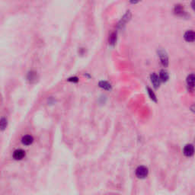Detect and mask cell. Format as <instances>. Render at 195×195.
I'll use <instances>...</instances> for the list:
<instances>
[{"mask_svg": "<svg viewBox=\"0 0 195 195\" xmlns=\"http://www.w3.org/2000/svg\"><path fill=\"white\" fill-rule=\"evenodd\" d=\"M149 174L148 168L146 166H139L136 170V175L138 178H146Z\"/></svg>", "mask_w": 195, "mask_h": 195, "instance_id": "obj_1", "label": "cell"}, {"mask_svg": "<svg viewBox=\"0 0 195 195\" xmlns=\"http://www.w3.org/2000/svg\"><path fill=\"white\" fill-rule=\"evenodd\" d=\"M158 54L162 66H164V67H167L168 65V57L166 52L164 50L160 49L158 51Z\"/></svg>", "mask_w": 195, "mask_h": 195, "instance_id": "obj_2", "label": "cell"}, {"mask_svg": "<svg viewBox=\"0 0 195 195\" xmlns=\"http://www.w3.org/2000/svg\"><path fill=\"white\" fill-rule=\"evenodd\" d=\"M38 79H39L38 74L36 72H34V71H31V72H29L28 73L27 79L30 83H35V82H37V80H38Z\"/></svg>", "mask_w": 195, "mask_h": 195, "instance_id": "obj_3", "label": "cell"}, {"mask_svg": "<svg viewBox=\"0 0 195 195\" xmlns=\"http://www.w3.org/2000/svg\"><path fill=\"white\" fill-rule=\"evenodd\" d=\"M194 152V146L192 144H187L184 148V154L187 157H191L193 156Z\"/></svg>", "mask_w": 195, "mask_h": 195, "instance_id": "obj_4", "label": "cell"}, {"mask_svg": "<svg viewBox=\"0 0 195 195\" xmlns=\"http://www.w3.org/2000/svg\"><path fill=\"white\" fill-rule=\"evenodd\" d=\"M194 75L193 73L189 75L187 78V86H188L189 89L191 91L194 90Z\"/></svg>", "mask_w": 195, "mask_h": 195, "instance_id": "obj_5", "label": "cell"}, {"mask_svg": "<svg viewBox=\"0 0 195 195\" xmlns=\"http://www.w3.org/2000/svg\"><path fill=\"white\" fill-rule=\"evenodd\" d=\"M25 156V152L22 150H15L13 153V158L16 160H21Z\"/></svg>", "mask_w": 195, "mask_h": 195, "instance_id": "obj_6", "label": "cell"}, {"mask_svg": "<svg viewBox=\"0 0 195 195\" xmlns=\"http://www.w3.org/2000/svg\"><path fill=\"white\" fill-rule=\"evenodd\" d=\"M150 79H151V82L153 84L155 88H158L159 85H160V79L158 78V76L156 73H152L151 76H150Z\"/></svg>", "mask_w": 195, "mask_h": 195, "instance_id": "obj_7", "label": "cell"}, {"mask_svg": "<svg viewBox=\"0 0 195 195\" xmlns=\"http://www.w3.org/2000/svg\"><path fill=\"white\" fill-rule=\"evenodd\" d=\"M185 40L187 42H194L195 39V34L194 31H187L185 34Z\"/></svg>", "mask_w": 195, "mask_h": 195, "instance_id": "obj_8", "label": "cell"}, {"mask_svg": "<svg viewBox=\"0 0 195 195\" xmlns=\"http://www.w3.org/2000/svg\"><path fill=\"white\" fill-rule=\"evenodd\" d=\"M34 141V138L30 135H27L25 136H23L22 139H21V142H22V143L25 146H29V145H31Z\"/></svg>", "mask_w": 195, "mask_h": 195, "instance_id": "obj_9", "label": "cell"}, {"mask_svg": "<svg viewBox=\"0 0 195 195\" xmlns=\"http://www.w3.org/2000/svg\"><path fill=\"white\" fill-rule=\"evenodd\" d=\"M130 18H131V13H130V11H128V12H127V13L123 15L122 19H121V22L119 23V26H123V25H125L126 23L127 22V21H129Z\"/></svg>", "mask_w": 195, "mask_h": 195, "instance_id": "obj_10", "label": "cell"}, {"mask_svg": "<svg viewBox=\"0 0 195 195\" xmlns=\"http://www.w3.org/2000/svg\"><path fill=\"white\" fill-rule=\"evenodd\" d=\"M158 78L162 82H166L169 79V76H168V73L165 70H161Z\"/></svg>", "mask_w": 195, "mask_h": 195, "instance_id": "obj_11", "label": "cell"}, {"mask_svg": "<svg viewBox=\"0 0 195 195\" xmlns=\"http://www.w3.org/2000/svg\"><path fill=\"white\" fill-rule=\"evenodd\" d=\"M174 12H175V14H178V15H181V16L184 15V14L185 13L184 7L182 6H181V5H177V6H175V8H174Z\"/></svg>", "mask_w": 195, "mask_h": 195, "instance_id": "obj_12", "label": "cell"}, {"mask_svg": "<svg viewBox=\"0 0 195 195\" xmlns=\"http://www.w3.org/2000/svg\"><path fill=\"white\" fill-rule=\"evenodd\" d=\"M99 85L100 88H103V89H105V90L109 91L111 89V84H110L109 82H106V81H101V82H99Z\"/></svg>", "mask_w": 195, "mask_h": 195, "instance_id": "obj_13", "label": "cell"}, {"mask_svg": "<svg viewBox=\"0 0 195 195\" xmlns=\"http://www.w3.org/2000/svg\"><path fill=\"white\" fill-rule=\"evenodd\" d=\"M117 42V33L116 32H113L110 35V37H109V43L111 45L114 46Z\"/></svg>", "mask_w": 195, "mask_h": 195, "instance_id": "obj_14", "label": "cell"}, {"mask_svg": "<svg viewBox=\"0 0 195 195\" xmlns=\"http://www.w3.org/2000/svg\"><path fill=\"white\" fill-rule=\"evenodd\" d=\"M7 125H8V121L7 119H6L5 117L0 119V130H4L6 128Z\"/></svg>", "mask_w": 195, "mask_h": 195, "instance_id": "obj_15", "label": "cell"}, {"mask_svg": "<svg viewBox=\"0 0 195 195\" xmlns=\"http://www.w3.org/2000/svg\"><path fill=\"white\" fill-rule=\"evenodd\" d=\"M147 91H148V94H149V95H150V99H152V101H154L156 102V101H157V99H156V94H155V93L152 92V89L150 88H147Z\"/></svg>", "mask_w": 195, "mask_h": 195, "instance_id": "obj_16", "label": "cell"}, {"mask_svg": "<svg viewBox=\"0 0 195 195\" xmlns=\"http://www.w3.org/2000/svg\"><path fill=\"white\" fill-rule=\"evenodd\" d=\"M68 81L70 82H77L79 81L78 78L77 77H72V78H70L68 79Z\"/></svg>", "mask_w": 195, "mask_h": 195, "instance_id": "obj_17", "label": "cell"}, {"mask_svg": "<svg viewBox=\"0 0 195 195\" xmlns=\"http://www.w3.org/2000/svg\"><path fill=\"white\" fill-rule=\"evenodd\" d=\"M141 0H130V3L131 4H136V3H138L139 2H140Z\"/></svg>", "mask_w": 195, "mask_h": 195, "instance_id": "obj_18", "label": "cell"}, {"mask_svg": "<svg viewBox=\"0 0 195 195\" xmlns=\"http://www.w3.org/2000/svg\"><path fill=\"white\" fill-rule=\"evenodd\" d=\"M191 6H192V7H194V0H193V1H192V3H191Z\"/></svg>", "mask_w": 195, "mask_h": 195, "instance_id": "obj_19", "label": "cell"}]
</instances>
